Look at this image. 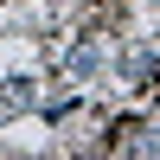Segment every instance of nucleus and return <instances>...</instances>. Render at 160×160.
Instances as JSON below:
<instances>
[{
  "mask_svg": "<svg viewBox=\"0 0 160 160\" xmlns=\"http://www.w3.org/2000/svg\"><path fill=\"white\" fill-rule=\"evenodd\" d=\"M90 71H96V45H77L71 51V77H90Z\"/></svg>",
  "mask_w": 160,
  "mask_h": 160,
  "instance_id": "1",
  "label": "nucleus"
}]
</instances>
